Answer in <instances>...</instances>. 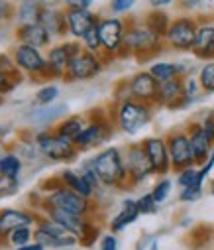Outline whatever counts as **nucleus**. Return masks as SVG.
<instances>
[{
	"label": "nucleus",
	"instance_id": "nucleus-1",
	"mask_svg": "<svg viewBox=\"0 0 214 250\" xmlns=\"http://www.w3.org/2000/svg\"><path fill=\"white\" fill-rule=\"evenodd\" d=\"M89 166L97 173L100 185L114 187V189H128L130 187L126 162H124V154L120 148H114V146L104 148L89 162Z\"/></svg>",
	"mask_w": 214,
	"mask_h": 250
},
{
	"label": "nucleus",
	"instance_id": "nucleus-21",
	"mask_svg": "<svg viewBox=\"0 0 214 250\" xmlns=\"http://www.w3.org/2000/svg\"><path fill=\"white\" fill-rule=\"evenodd\" d=\"M156 104H161L165 108H181L189 104V99L185 95V77L169 81V83H161Z\"/></svg>",
	"mask_w": 214,
	"mask_h": 250
},
{
	"label": "nucleus",
	"instance_id": "nucleus-6",
	"mask_svg": "<svg viewBox=\"0 0 214 250\" xmlns=\"http://www.w3.org/2000/svg\"><path fill=\"white\" fill-rule=\"evenodd\" d=\"M87 116H89V126L75 140V146H77L79 152H87V150H93V148L104 144L114 132L112 120L102 110H95V112H91Z\"/></svg>",
	"mask_w": 214,
	"mask_h": 250
},
{
	"label": "nucleus",
	"instance_id": "nucleus-20",
	"mask_svg": "<svg viewBox=\"0 0 214 250\" xmlns=\"http://www.w3.org/2000/svg\"><path fill=\"white\" fill-rule=\"evenodd\" d=\"M45 217L51 219L53 223H57L59 227H63L65 230H69L73 236L81 238L89 227V223L93 221V217H79V215H73V213H67V211H61V209H43Z\"/></svg>",
	"mask_w": 214,
	"mask_h": 250
},
{
	"label": "nucleus",
	"instance_id": "nucleus-28",
	"mask_svg": "<svg viewBox=\"0 0 214 250\" xmlns=\"http://www.w3.org/2000/svg\"><path fill=\"white\" fill-rule=\"evenodd\" d=\"M156 81L161 85V83H169V81H175V79H183L185 75V65L181 63H173V61H157L154 63L150 69H148Z\"/></svg>",
	"mask_w": 214,
	"mask_h": 250
},
{
	"label": "nucleus",
	"instance_id": "nucleus-37",
	"mask_svg": "<svg viewBox=\"0 0 214 250\" xmlns=\"http://www.w3.org/2000/svg\"><path fill=\"white\" fill-rule=\"evenodd\" d=\"M81 42H83V49H87L91 53H97V55H102V43H100V36H98V26L95 30H91Z\"/></svg>",
	"mask_w": 214,
	"mask_h": 250
},
{
	"label": "nucleus",
	"instance_id": "nucleus-39",
	"mask_svg": "<svg viewBox=\"0 0 214 250\" xmlns=\"http://www.w3.org/2000/svg\"><path fill=\"white\" fill-rule=\"evenodd\" d=\"M137 201V209H139V215H152V213H156L157 211V203H156V199H154V195L152 193H146V195H141L139 199H136Z\"/></svg>",
	"mask_w": 214,
	"mask_h": 250
},
{
	"label": "nucleus",
	"instance_id": "nucleus-8",
	"mask_svg": "<svg viewBox=\"0 0 214 250\" xmlns=\"http://www.w3.org/2000/svg\"><path fill=\"white\" fill-rule=\"evenodd\" d=\"M34 240L39 242L45 250L47 248H69V246L79 244L77 236H73L69 230L59 227L57 223H53L45 215L39 217L36 227H34Z\"/></svg>",
	"mask_w": 214,
	"mask_h": 250
},
{
	"label": "nucleus",
	"instance_id": "nucleus-3",
	"mask_svg": "<svg viewBox=\"0 0 214 250\" xmlns=\"http://www.w3.org/2000/svg\"><path fill=\"white\" fill-rule=\"evenodd\" d=\"M154 116V108L152 104H146V103H139V101H134V99H122L116 106V126L134 136L137 134L141 128H146L150 120Z\"/></svg>",
	"mask_w": 214,
	"mask_h": 250
},
{
	"label": "nucleus",
	"instance_id": "nucleus-44",
	"mask_svg": "<svg viewBox=\"0 0 214 250\" xmlns=\"http://www.w3.org/2000/svg\"><path fill=\"white\" fill-rule=\"evenodd\" d=\"M200 193H202V187L195 185V187H189V189H181L179 199H181L183 203H193V201H196V199L200 197Z\"/></svg>",
	"mask_w": 214,
	"mask_h": 250
},
{
	"label": "nucleus",
	"instance_id": "nucleus-51",
	"mask_svg": "<svg viewBox=\"0 0 214 250\" xmlns=\"http://www.w3.org/2000/svg\"><path fill=\"white\" fill-rule=\"evenodd\" d=\"M14 250H45V248H43L39 242H36V240H34V242H30V244L20 246V248H14Z\"/></svg>",
	"mask_w": 214,
	"mask_h": 250
},
{
	"label": "nucleus",
	"instance_id": "nucleus-10",
	"mask_svg": "<svg viewBox=\"0 0 214 250\" xmlns=\"http://www.w3.org/2000/svg\"><path fill=\"white\" fill-rule=\"evenodd\" d=\"M81 51H83V45L77 40L61 42V43L51 45L47 55H45L49 79H65V73H67V67L71 63V59H73L77 53H81Z\"/></svg>",
	"mask_w": 214,
	"mask_h": 250
},
{
	"label": "nucleus",
	"instance_id": "nucleus-4",
	"mask_svg": "<svg viewBox=\"0 0 214 250\" xmlns=\"http://www.w3.org/2000/svg\"><path fill=\"white\" fill-rule=\"evenodd\" d=\"M41 209H61V211H67V213H73V215H79V217H91L93 211H95V203L93 199H85L81 197L79 193L71 191L69 187L61 185L57 187L55 191L51 193H45L41 203H39Z\"/></svg>",
	"mask_w": 214,
	"mask_h": 250
},
{
	"label": "nucleus",
	"instance_id": "nucleus-49",
	"mask_svg": "<svg viewBox=\"0 0 214 250\" xmlns=\"http://www.w3.org/2000/svg\"><path fill=\"white\" fill-rule=\"evenodd\" d=\"M100 250H118V238L114 234H104L100 238Z\"/></svg>",
	"mask_w": 214,
	"mask_h": 250
},
{
	"label": "nucleus",
	"instance_id": "nucleus-27",
	"mask_svg": "<svg viewBox=\"0 0 214 250\" xmlns=\"http://www.w3.org/2000/svg\"><path fill=\"white\" fill-rule=\"evenodd\" d=\"M137 217H139L137 201H136V199H126V201H122V209H120V211L112 217V221H110V230H112V234L124 230L128 225L136 223Z\"/></svg>",
	"mask_w": 214,
	"mask_h": 250
},
{
	"label": "nucleus",
	"instance_id": "nucleus-54",
	"mask_svg": "<svg viewBox=\"0 0 214 250\" xmlns=\"http://www.w3.org/2000/svg\"><path fill=\"white\" fill-rule=\"evenodd\" d=\"M4 101H6V99H4V95H0V108H2V104H4Z\"/></svg>",
	"mask_w": 214,
	"mask_h": 250
},
{
	"label": "nucleus",
	"instance_id": "nucleus-15",
	"mask_svg": "<svg viewBox=\"0 0 214 250\" xmlns=\"http://www.w3.org/2000/svg\"><path fill=\"white\" fill-rule=\"evenodd\" d=\"M128 89V99L146 103V104H156L157 103V93H159V83L150 71H139L136 73L130 81H126Z\"/></svg>",
	"mask_w": 214,
	"mask_h": 250
},
{
	"label": "nucleus",
	"instance_id": "nucleus-7",
	"mask_svg": "<svg viewBox=\"0 0 214 250\" xmlns=\"http://www.w3.org/2000/svg\"><path fill=\"white\" fill-rule=\"evenodd\" d=\"M126 32H128V24L122 18H116V16L100 18L98 36H100V43H102V59L122 57Z\"/></svg>",
	"mask_w": 214,
	"mask_h": 250
},
{
	"label": "nucleus",
	"instance_id": "nucleus-56",
	"mask_svg": "<svg viewBox=\"0 0 214 250\" xmlns=\"http://www.w3.org/2000/svg\"><path fill=\"white\" fill-rule=\"evenodd\" d=\"M4 242H6V240H4V238H2V236H0V244H4Z\"/></svg>",
	"mask_w": 214,
	"mask_h": 250
},
{
	"label": "nucleus",
	"instance_id": "nucleus-19",
	"mask_svg": "<svg viewBox=\"0 0 214 250\" xmlns=\"http://www.w3.org/2000/svg\"><path fill=\"white\" fill-rule=\"evenodd\" d=\"M187 134H189V142H191V150H193V158H195V166H204L214 150V144L208 140V136L204 134L200 122H191L187 126Z\"/></svg>",
	"mask_w": 214,
	"mask_h": 250
},
{
	"label": "nucleus",
	"instance_id": "nucleus-24",
	"mask_svg": "<svg viewBox=\"0 0 214 250\" xmlns=\"http://www.w3.org/2000/svg\"><path fill=\"white\" fill-rule=\"evenodd\" d=\"M89 126V116L87 114H73V116H67L63 120H59L55 126H53V132L67 138V140H77L83 130Z\"/></svg>",
	"mask_w": 214,
	"mask_h": 250
},
{
	"label": "nucleus",
	"instance_id": "nucleus-31",
	"mask_svg": "<svg viewBox=\"0 0 214 250\" xmlns=\"http://www.w3.org/2000/svg\"><path fill=\"white\" fill-rule=\"evenodd\" d=\"M144 24H146L150 30H154L157 36H161V38L165 40L167 30H169V26H171V20H169V16H167L165 12L154 10V12H150V14L144 18Z\"/></svg>",
	"mask_w": 214,
	"mask_h": 250
},
{
	"label": "nucleus",
	"instance_id": "nucleus-30",
	"mask_svg": "<svg viewBox=\"0 0 214 250\" xmlns=\"http://www.w3.org/2000/svg\"><path fill=\"white\" fill-rule=\"evenodd\" d=\"M22 167H24V162L18 154L8 152V154H4L2 158H0V177L18 181L20 173H22Z\"/></svg>",
	"mask_w": 214,
	"mask_h": 250
},
{
	"label": "nucleus",
	"instance_id": "nucleus-53",
	"mask_svg": "<svg viewBox=\"0 0 214 250\" xmlns=\"http://www.w3.org/2000/svg\"><path fill=\"white\" fill-rule=\"evenodd\" d=\"M150 250H159V244H157V242H156V240H154V242H152V244H150Z\"/></svg>",
	"mask_w": 214,
	"mask_h": 250
},
{
	"label": "nucleus",
	"instance_id": "nucleus-55",
	"mask_svg": "<svg viewBox=\"0 0 214 250\" xmlns=\"http://www.w3.org/2000/svg\"><path fill=\"white\" fill-rule=\"evenodd\" d=\"M210 193H212V195H214V181H212V183H210Z\"/></svg>",
	"mask_w": 214,
	"mask_h": 250
},
{
	"label": "nucleus",
	"instance_id": "nucleus-9",
	"mask_svg": "<svg viewBox=\"0 0 214 250\" xmlns=\"http://www.w3.org/2000/svg\"><path fill=\"white\" fill-rule=\"evenodd\" d=\"M14 63L20 67L22 73L30 75L36 81H49L47 75V59L41 53V49L30 47V45H14L10 51Z\"/></svg>",
	"mask_w": 214,
	"mask_h": 250
},
{
	"label": "nucleus",
	"instance_id": "nucleus-17",
	"mask_svg": "<svg viewBox=\"0 0 214 250\" xmlns=\"http://www.w3.org/2000/svg\"><path fill=\"white\" fill-rule=\"evenodd\" d=\"M39 215L28 209H2L0 211V236L6 240V236L22 227H36Z\"/></svg>",
	"mask_w": 214,
	"mask_h": 250
},
{
	"label": "nucleus",
	"instance_id": "nucleus-36",
	"mask_svg": "<svg viewBox=\"0 0 214 250\" xmlns=\"http://www.w3.org/2000/svg\"><path fill=\"white\" fill-rule=\"evenodd\" d=\"M0 71H4L8 75H12L18 81H24V73L20 71V67L14 63V59L10 53H0Z\"/></svg>",
	"mask_w": 214,
	"mask_h": 250
},
{
	"label": "nucleus",
	"instance_id": "nucleus-26",
	"mask_svg": "<svg viewBox=\"0 0 214 250\" xmlns=\"http://www.w3.org/2000/svg\"><path fill=\"white\" fill-rule=\"evenodd\" d=\"M193 53L198 59H206V61L214 59V24H200L198 26Z\"/></svg>",
	"mask_w": 214,
	"mask_h": 250
},
{
	"label": "nucleus",
	"instance_id": "nucleus-40",
	"mask_svg": "<svg viewBox=\"0 0 214 250\" xmlns=\"http://www.w3.org/2000/svg\"><path fill=\"white\" fill-rule=\"evenodd\" d=\"M98 236H100V227L95 221H91L89 227H87V230H85V234L79 238V244L81 246H93Z\"/></svg>",
	"mask_w": 214,
	"mask_h": 250
},
{
	"label": "nucleus",
	"instance_id": "nucleus-35",
	"mask_svg": "<svg viewBox=\"0 0 214 250\" xmlns=\"http://www.w3.org/2000/svg\"><path fill=\"white\" fill-rule=\"evenodd\" d=\"M198 83L204 93H214V61L202 65V69L198 73Z\"/></svg>",
	"mask_w": 214,
	"mask_h": 250
},
{
	"label": "nucleus",
	"instance_id": "nucleus-52",
	"mask_svg": "<svg viewBox=\"0 0 214 250\" xmlns=\"http://www.w3.org/2000/svg\"><path fill=\"white\" fill-rule=\"evenodd\" d=\"M167 4H169V2H152L154 8H161V6H167Z\"/></svg>",
	"mask_w": 214,
	"mask_h": 250
},
{
	"label": "nucleus",
	"instance_id": "nucleus-43",
	"mask_svg": "<svg viewBox=\"0 0 214 250\" xmlns=\"http://www.w3.org/2000/svg\"><path fill=\"white\" fill-rule=\"evenodd\" d=\"M16 16V6L6 0H0V24H6L8 20H14Z\"/></svg>",
	"mask_w": 214,
	"mask_h": 250
},
{
	"label": "nucleus",
	"instance_id": "nucleus-12",
	"mask_svg": "<svg viewBox=\"0 0 214 250\" xmlns=\"http://www.w3.org/2000/svg\"><path fill=\"white\" fill-rule=\"evenodd\" d=\"M198 22L191 16H179L175 20H171V26L167 30L165 42L179 51H193L195 40H196V32H198Z\"/></svg>",
	"mask_w": 214,
	"mask_h": 250
},
{
	"label": "nucleus",
	"instance_id": "nucleus-50",
	"mask_svg": "<svg viewBox=\"0 0 214 250\" xmlns=\"http://www.w3.org/2000/svg\"><path fill=\"white\" fill-rule=\"evenodd\" d=\"M93 2H89V0H79V2H67L65 8H79V10H91Z\"/></svg>",
	"mask_w": 214,
	"mask_h": 250
},
{
	"label": "nucleus",
	"instance_id": "nucleus-32",
	"mask_svg": "<svg viewBox=\"0 0 214 250\" xmlns=\"http://www.w3.org/2000/svg\"><path fill=\"white\" fill-rule=\"evenodd\" d=\"M6 242L14 248H20V246H26V244L34 242V227H22V229L12 230L6 236Z\"/></svg>",
	"mask_w": 214,
	"mask_h": 250
},
{
	"label": "nucleus",
	"instance_id": "nucleus-46",
	"mask_svg": "<svg viewBox=\"0 0 214 250\" xmlns=\"http://www.w3.org/2000/svg\"><path fill=\"white\" fill-rule=\"evenodd\" d=\"M65 110H67L65 104H57V106H51V110H43V114H41V116H36V118H39L43 124H47V122L55 120L59 114H63Z\"/></svg>",
	"mask_w": 214,
	"mask_h": 250
},
{
	"label": "nucleus",
	"instance_id": "nucleus-41",
	"mask_svg": "<svg viewBox=\"0 0 214 250\" xmlns=\"http://www.w3.org/2000/svg\"><path fill=\"white\" fill-rule=\"evenodd\" d=\"M22 81H18V79H14L12 75H8V73H4V71H0V95H8V93H12L18 85H20Z\"/></svg>",
	"mask_w": 214,
	"mask_h": 250
},
{
	"label": "nucleus",
	"instance_id": "nucleus-57",
	"mask_svg": "<svg viewBox=\"0 0 214 250\" xmlns=\"http://www.w3.org/2000/svg\"><path fill=\"white\" fill-rule=\"evenodd\" d=\"M2 156H4V154H2V152H0V158H2Z\"/></svg>",
	"mask_w": 214,
	"mask_h": 250
},
{
	"label": "nucleus",
	"instance_id": "nucleus-45",
	"mask_svg": "<svg viewBox=\"0 0 214 250\" xmlns=\"http://www.w3.org/2000/svg\"><path fill=\"white\" fill-rule=\"evenodd\" d=\"M198 89H200L198 79H195V77H185V95H187L189 103L198 95Z\"/></svg>",
	"mask_w": 214,
	"mask_h": 250
},
{
	"label": "nucleus",
	"instance_id": "nucleus-16",
	"mask_svg": "<svg viewBox=\"0 0 214 250\" xmlns=\"http://www.w3.org/2000/svg\"><path fill=\"white\" fill-rule=\"evenodd\" d=\"M67 14V28L69 36L75 40H83L91 30H95L100 24V16H97L91 10H79V8H65Z\"/></svg>",
	"mask_w": 214,
	"mask_h": 250
},
{
	"label": "nucleus",
	"instance_id": "nucleus-2",
	"mask_svg": "<svg viewBox=\"0 0 214 250\" xmlns=\"http://www.w3.org/2000/svg\"><path fill=\"white\" fill-rule=\"evenodd\" d=\"M163 47V38L157 36L154 30H150L144 22H136V24H128V32H126V40H124V55H134L139 61L150 59L154 55H157Z\"/></svg>",
	"mask_w": 214,
	"mask_h": 250
},
{
	"label": "nucleus",
	"instance_id": "nucleus-38",
	"mask_svg": "<svg viewBox=\"0 0 214 250\" xmlns=\"http://www.w3.org/2000/svg\"><path fill=\"white\" fill-rule=\"evenodd\" d=\"M169 193H171V181L169 179H159L156 183V187L152 189V195H154V199H156L157 205H161L169 197Z\"/></svg>",
	"mask_w": 214,
	"mask_h": 250
},
{
	"label": "nucleus",
	"instance_id": "nucleus-42",
	"mask_svg": "<svg viewBox=\"0 0 214 250\" xmlns=\"http://www.w3.org/2000/svg\"><path fill=\"white\" fill-rule=\"evenodd\" d=\"M18 189H20V179L14 181V179H4V177H0V199H2V197H8V195H14Z\"/></svg>",
	"mask_w": 214,
	"mask_h": 250
},
{
	"label": "nucleus",
	"instance_id": "nucleus-11",
	"mask_svg": "<svg viewBox=\"0 0 214 250\" xmlns=\"http://www.w3.org/2000/svg\"><path fill=\"white\" fill-rule=\"evenodd\" d=\"M102 67H104L102 55H97V53L83 49L81 53H77L73 59H71L67 73H65V81H69V83L91 81L102 71Z\"/></svg>",
	"mask_w": 214,
	"mask_h": 250
},
{
	"label": "nucleus",
	"instance_id": "nucleus-29",
	"mask_svg": "<svg viewBox=\"0 0 214 250\" xmlns=\"http://www.w3.org/2000/svg\"><path fill=\"white\" fill-rule=\"evenodd\" d=\"M45 2H34V0H28V2H20L16 6V28L18 26H28V24H39L41 12H43Z\"/></svg>",
	"mask_w": 214,
	"mask_h": 250
},
{
	"label": "nucleus",
	"instance_id": "nucleus-48",
	"mask_svg": "<svg viewBox=\"0 0 214 250\" xmlns=\"http://www.w3.org/2000/svg\"><path fill=\"white\" fill-rule=\"evenodd\" d=\"M132 6H134V2H132V0H114V2H110V10L116 14V18H118L120 14L128 12Z\"/></svg>",
	"mask_w": 214,
	"mask_h": 250
},
{
	"label": "nucleus",
	"instance_id": "nucleus-22",
	"mask_svg": "<svg viewBox=\"0 0 214 250\" xmlns=\"http://www.w3.org/2000/svg\"><path fill=\"white\" fill-rule=\"evenodd\" d=\"M14 38L20 45H30L36 49L49 47L53 38L47 34V30L41 24H28V26H18L14 32Z\"/></svg>",
	"mask_w": 214,
	"mask_h": 250
},
{
	"label": "nucleus",
	"instance_id": "nucleus-47",
	"mask_svg": "<svg viewBox=\"0 0 214 250\" xmlns=\"http://www.w3.org/2000/svg\"><path fill=\"white\" fill-rule=\"evenodd\" d=\"M200 126H202L204 134L208 136V140L214 144V110H210V112L204 116V120L200 122Z\"/></svg>",
	"mask_w": 214,
	"mask_h": 250
},
{
	"label": "nucleus",
	"instance_id": "nucleus-25",
	"mask_svg": "<svg viewBox=\"0 0 214 250\" xmlns=\"http://www.w3.org/2000/svg\"><path fill=\"white\" fill-rule=\"evenodd\" d=\"M57 177H59L61 185L69 187L71 191L79 193V195H81V197H85V199H93V195L97 193V191H95V187H93V185L83 177V173H81V171H75V169H63Z\"/></svg>",
	"mask_w": 214,
	"mask_h": 250
},
{
	"label": "nucleus",
	"instance_id": "nucleus-13",
	"mask_svg": "<svg viewBox=\"0 0 214 250\" xmlns=\"http://www.w3.org/2000/svg\"><path fill=\"white\" fill-rule=\"evenodd\" d=\"M124 162H126V171H128L130 185H137V183L146 181L150 175L156 173L144 146H141V142L128 146V150L124 152Z\"/></svg>",
	"mask_w": 214,
	"mask_h": 250
},
{
	"label": "nucleus",
	"instance_id": "nucleus-18",
	"mask_svg": "<svg viewBox=\"0 0 214 250\" xmlns=\"http://www.w3.org/2000/svg\"><path fill=\"white\" fill-rule=\"evenodd\" d=\"M141 146H144V150H146L156 173L165 175L171 169V160H169V150H167L165 138L150 136V138H146L144 142H141Z\"/></svg>",
	"mask_w": 214,
	"mask_h": 250
},
{
	"label": "nucleus",
	"instance_id": "nucleus-34",
	"mask_svg": "<svg viewBox=\"0 0 214 250\" xmlns=\"http://www.w3.org/2000/svg\"><path fill=\"white\" fill-rule=\"evenodd\" d=\"M59 97V89L55 87V85H43L38 93H36V97H34V104L36 106H49L55 99Z\"/></svg>",
	"mask_w": 214,
	"mask_h": 250
},
{
	"label": "nucleus",
	"instance_id": "nucleus-23",
	"mask_svg": "<svg viewBox=\"0 0 214 250\" xmlns=\"http://www.w3.org/2000/svg\"><path fill=\"white\" fill-rule=\"evenodd\" d=\"M39 24L47 30V34H49L53 40H55V38H63V36L69 34L65 10L53 8V4H47V2H45L43 12H41V18H39Z\"/></svg>",
	"mask_w": 214,
	"mask_h": 250
},
{
	"label": "nucleus",
	"instance_id": "nucleus-5",
	"mask_svg": "<svg viewBox=\"0 0 214 250\" xmlns=\"http://www.w3.org/2000/svg\"><path fill=\"white\" fill-rule=\"evenodd\" d=\"M36 148L41 156L53 160V162H71L79 156V150L73 140H67L51 130H41L36 134Z\"/></svg>",
	"mask_w": 214,
	"mask_h": 250
},
{
	"label": "nucleus",
	"instance_id": "nucleus-33",
	"mask_svg": "<svg viewBox=\"0 0 214 250\" xmlns=\"http://www.w3.org/2000/svg\"><path fill=\"white\" fill-rule=\"evenodd\" d=\"M177 183H179L181 189H189V187H195V185L202 187V183L198 181V167L193 166V167H187V169L179 171L177 173Z\"/></svg>",
	"mask_w": 214,
	"mask_h": 250
},
{
	"label": "nucleus",
	"instance_id": "nucleus-14",
	"mask_svg": "<svg viewBox=\"0 0 214 250\" xmlns=\"http://www.w3.org/2000/svg\"><path fill=\"white\" fill-rule=\"evenodd\" d=\"M165 142H167V150H169L171 169L183 171V169L195 166V158H193V150H191V142H189L187 130L169 132L165 136Z\"/></svg>",
	"mask_w": 214,
	"mask_h": 250
}]
</instances>
